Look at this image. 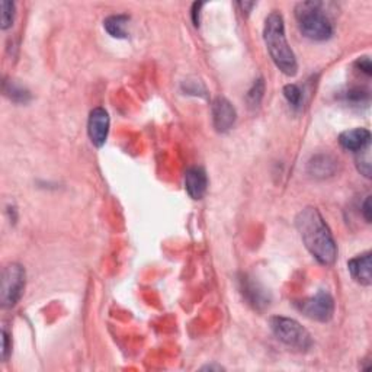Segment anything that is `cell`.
<instances>
[{
	"instance_id": "obj_1",
	"label": "cell",
	"mask_w": 372,
	"mask_h": 372,
	"mask_svg": "<svg viewBox=\"0 0 372 372\" xmlns=\"http://www.w3.org/2000/svg\"><path fill=\"white\" fill-rule=\"evenodd\" d=\"M295 227L304 246L318 263L330 266L336 262L338 246L335 237L317 208L305 207L301 210L295 218Z\"/></svg>"
},
{
	"instance_id": "obj_2",
	"label": "cell",
	"mask_w": 372,
	"mask_h": 372,
	"mask_svg": "<svg viewBox=\"0 0 372 372\" xmlns=\"http://www.w3.org/2000/svg\"><path fill=\"white\" fill-rule=\"evenodd\" d=\"M263 40L275 66L285 76H295L298 72L297 57L289 47L285 35L284 18L279 12L274 10L265 19Z\"/></svg>"
},
{
	"instance_id": "obj_3",
	"label": "cell",
	"mask_w": 372,
	"mask_h": 372,
	"mask_svg": "<svg viewBox=\"0 0 372 372\" xmlns=\"http://www.w3.org/2000/svg\"><path fill=\"white\" fill-rule=\"evenodd\" d=\"M301 34L313 41H326L333 35V23L322 2H301L295 8Z\"/></svg>"
},
{
	"instance_id": "obj_4",
	"label": "cell",
	"mask_w": 372,
	"mask_h": 372,
	"mask_svg": "<svg viewBox=\"0 0 372 372\" xmlns=\"http://www.w3.org/2000/svg\"><path fill=\"white\" fill-rule=\"evenodd\" d=\"M269 326L276 339L294 351L307 352L313 346V338L309 330L303 327L297 320L274 316L269 318Z\"/></svg>"
},
{
	"instance_id": "obj_5",
	"label": "cell",
	"mask_w": 372,
	"mask_h": 372,
	"mask_svg": "<svg viewBox=\"0 0 372 372\" xmlns=\"http://www.w3.org/2000/svg\"><path fill=\"white\" fill-rule=\"evenodd\" d=\"M25 282H27V274L19 263H9L3 267L2 272V288H0V303L3 309H12L21 300Z\"/></svg>"
},
{
	"instance_id": "obj_6",
	"label": "cell",
	"mask_w": 372,
	"mask_h": 372,
	"mask_svg": "<svg viewBox=\"0 0 372 372\" xmlns=\"http://www.w3.org/2000/svg\"><path fill=\"white\" fill-rule=\"evenodd\" d=\"M297 309L310 320L326 323L335 314V300L326 289H320L310 298L297 303Z\"/></svg>"
},
{
	"instance_id": "obj_7",
	"label": "cell",
	"mask_w": 372,
	"mask_h": 372,
	"mask_svg": "<svg viewBox=\"0 0 372 372\" xmlns=\"http://www.w3.org/2000/svg\"><path fill=\"white\" fill-rule=\"evenodd\" d=\"M211 113L214 128L218 133H227L228 130H232L237 118V112L232 105V102L221 96L214 99Z\"/></svg>"
},
{
	"instance_id": "obj_8",
	"label": "cell",
	"mask_w": 372,
	"mask_h": 372,
	"mask_svg": "<svg viewBox=\"0 0 372 372\" xmlns=\"http://www.w3.org/2000/svg\"><path fill=\"white\" fill-rule=\"evenodd\" d=\"M109 124H111L109 115L104 108H95L91 111L87 121V133L94 146L102 147L107 143Z\"/></svg>"
},
{
	"instance_id": "obj_9",
	"label": "cell",
	"mask_w": 372,
	"mask_h": 372,
	"mask_svg": "<svg viewBox=\"0 0 372 372\" xmlns=\"http://www.w3.org/2000/svg\"><path fill=\"white\" fill-rule=\"evenodd\" d=\"M240 291L249 304L256 310H263L271 304V295L263 288L258 281H254L249 275H241L240 278Z\"/></svg>"
},
{
	"instance_id": "obj_10",
	"label": "cell",
	"mask_w": 372,
	"mask_h": 372,
	"mask_svg": "<svg viewBox=\"0 0 372 372\" xmlns=\"http://www.w3.org/2000/svg\"><path fill=\"white\" fill-rule=\"evenodd\" d=\"M372 258L371 252H365L362 254L355 256L353 259L348 262L349 272L352 278L364 287H369L372 284Z\"/></svg>"
},
{
	"instance_id": "obj_11",
	"label": "cell",
	"mask_w": 372,
	"mask_h": 372,
	"mask_svg": "<svg viewBox=\"0 0 372 372\" xmlns=\"http://www.w3.org/2000/svg\"><path fill=\"white\" fill-rule=\"evenodd\" d=\"M208 186L207 173L202 168H189L185 173V189L192 199H201Z\"/></svg>"
},
{
	"instance_id": "obj_12",
	"label": "cell",
	"mask_w": 372,
	"mask_h": 372,
	"mask_svg": "<svg viewBox=\"0 0 372 372\" xmlns=\"http://www.w3.org/2000/svg\"><path fill=\"white\" fill-rule=\"evenodd\" d=\"M371 143V133L366 128H353V130L343 131L339 135V144L349 151L359 153L364 149L369 147Z\"/></svg>"
},
{
	"instance_id": "obj_13",
	"label": "cell",
	"mask_w": 372,
	"mask_h": 372,
	"mask_svg": "<svg viewBox=\"0 0 372 372\" xmlns=\"http://www.w3.org/2000/svg\"><path fill=\"white\" fill-rule=\"evenodd\" d=\"M338 160L330 155H317L309 163V173L316 179H326L336 173Z\"/></svg>"
},
{
	"instance_id": "obj_14",
	"label": "cell",
	"mask_w": 372,
	"mask_h": 372,
	"mask_svg": "<svg viewBox=\"0 0 372 372\" xmlns=\"http://www.w3.org/2000/svg\"><path fill=\"white\" fill-rule=\"evenodd\" d=\"M130 17L127 15H112L104 21V28L113 38H127V25Z\"/></svg>"
},
{
	"instance_id": "obj_15",
	"label": "cell",
	"mask_w": 372,
	"mask_h": 372,
	"mask_svg": "<svg viewBox=\"0 0 372 372\" xmlns=\"http://www.w3.org/2000/svg\"><path fill=\"white\" fill-rule=\"evenodd\" d=\"M3 92L12 102H15V104H28L31 99V94L27 89L12 80L3 82Z\"/></svg>"
},
{
	"instance_id": "obj_16",
	"label": "cell",
	"mask_w": 372,
	"mask_h": 372,
	"mask_svg": "<svg viewBox=\"0 0 372 372\" xmlns=\"http://www.w3.org/2000/svg\"><path fill=\"white\" fill-rule=\"evenodd\" d=\"M263 92H265V83L262 79L256 80L252 86L250 91L248 92V104H249V108L252 109H256L259 105H261V100L263 98Z\"/></svg>"
},
{
	"instance_id": "obj_17",
	"label": "cell",
	"mask_w": 372,
	"mask_h": 372,
	"mask_svg": "<svg viewBox=\"0 0 372 372\" xmlns=\"http://www.w3.org/2000/svg\"><path fill=\"white\" fill-rule=\"evenodd\" d=\"M284 96L292 108H300L303 104V91L297 85H287L284 87Z\"/></svg>"
},
{
	"instance_id": "obj_18",
	"label": "cell",
	"mask_w": 372,
	"mask_h": 372,
	"mask_svg": "<svg viewBox=\"0 0 372 372\" xmlns=\"http://www.w3.org/2000/svg\"><path fill=\"white\" fill-rule=\"evenodd\" d=\"M0 9H2V30H8L12 27L15 19V3L3 0L0 3Z\"/></svg>"
},
{
	"instance_id": "obj_19",
	"label": "cell",
	"mask_w": 372,
	"mask_h": 372,
	"mask_svg": "<svg viewBox=\"0 0 372 372\" xmlns=\"http://www.w3.org/2000/svg\"><path fill=\"white\" fill-rule=\"evenodd\" d=\"M182 89L188 95H205V87L199 80H185L182 85Z\"/></svg>"
},
{
	"instance_id": "obj_20",
	"label": "cell",
	"mask_w": 372,
	"mask_h": 372,
	"mask_svg": "<svg viewBox=\"0 0 372 372\" xmlns=\"http://www.w3.org/2000/svg\"><path fill=\"white\" fill-rule=\"evenodd\" d=\"M356 164H358V171L361 172L365 177H371V160H369V155L366 151L365 159L358 157L356 159Z\"/></svg>"
},
{
	"instance_id": "obj_21",
	"label": "cell",
	"mask_w": 372,
	"mask_h": 372,
	"mask_svg": "<svg viewBox=\"0 0 372 372\" xmlns=\"http://www.w3.org/2000/svg\"><path fill=\"white\" fill-rule=\"evenodd\" d=\"M2 340H3V346H2V358L3 361H8L9 353L12 352V344H9V333L6 330L2 331Z\"/></svg>"
},
{
	"instance_id": "obj_22",
	"label": "cell",
	"mask_w": 372,
	"mask_h": 372,
	"mask_svg": "<svg viewBox=\"0 0 372 372\" xmlns=\"http://www.w3.org/2000/svg\"><path fill=\"white\" fill-rule=\"evenodd\" d=\"M355 64H356V66H358L359 69H361L365 74H368V76L372 74V66H371V60H369V57L358 58Z\"/></svg>"
},
{
	"instance_id": "obj_23",
	"label": "cell",
	"mask_w": 372,
	"mask_h": 372,
	"mask_svg": "<svg viewBox=\"0 0 372 372\" xmlns=\"http://www.w3.org/2000/svg\"><path fill=\"white\" fill-rule=\"evenodd\" d=\"M362 215L366 223H371L372 220V210H371V197L368 195L362 204Z\"/></svg>"
},
{
	"instance_id": "obj_24",
	"label": "cell",
	"mask_w": 372,
	"mask_h": 372,
	"mask_svg": "<svg viewBox=\"0 0 372 372\" xmlns=\"http://www.w3.org/2000/svg\"><path fill=\"white\" fill-rule=\"evenodd\" d=\"M202 6L204 3H194V6H192V21H194L195 27L199 25V10Z\"/></svg>"
},
{
	"instance_id": "obj_25",
	"label": "cell",
	"mask_w": 372,
	"mask_h": 372,
	"mask_svg": "<svg viewBox=\"0 0 372 372\" xmlns=\"http://www.w3.org/2000/svg\"><path fill=\"white\" fill-rule=\"evenodd\" d=\"M254 5H256V3H253V2H252V3H246V2H245V3H239V6H240L243 10H245L246 14H249L250 9H252Z\"/></svg>"
}]
</instances>
